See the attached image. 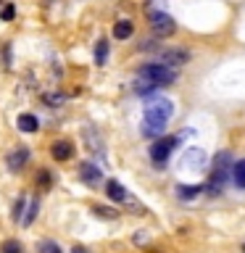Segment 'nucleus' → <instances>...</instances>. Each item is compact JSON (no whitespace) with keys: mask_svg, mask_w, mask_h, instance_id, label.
I'll list each match as a JSON object with an SVG mask.
<instances>
[{"mask_svg":"<svg viewBox=\"0 0 245 253\" xmlns=\"http://www.w3.org/2000/svg\"><path fill=\"white\" fill-rule=\"evenodd\" d=\"M229 166H232V156L227 153V150H221V153L213 156V164H211V182L205 185V190H211V193H219L221 185L229 179Z\"/></svg>","mask_w":245,"mask_h":253,"instance_id":"1","label":"nucleus"},{"mask_svg":"<svg viewBox=\"0 0 245 253\" xmlns=\"http://www.w3.org/2000/svg\"><path fill=\"white\" fill-rule=\"evenodd\" d=\"M140 77L150 79L156 87H169V84L177 82V71L169 69V66H163V63H148V66H142Z\"/></svg>","mask_w":245,"mask_h":253,"instance_id":"2","label":"nucleus"},{"mask_svg":"<svg viewBox=\"0 0 245 253\" xmlns=\"http://www.w3.org/2000/svg\"><path fill=\"white\" fill-rule=\"evenodd\" d=\"M174 114V103L166 100V98H156V100H148L145 103V119L148 122H158V124H166Z\"/></svg>","mask_w":245,"mask_h":253,"instance_id":"3","label":"nucleus"},{"mask_svg":"<svg viewBox=\"0 0 245 253\" xmlns=\"http://www.w3.org/2000/svg\"><path fill=\"white\" fill-rule=\"evenodd\" d=\"M150 29H153L156 37H171L177 32V21L166 11H158V13H150Z\"/></svg>","mask_w":245,"mask_h":253,"instance_id":"4","label":"nucleus"},{"mask_svg":"<svg viewBox=\"0 0 245 253\" xmlns=\"http://www.w3.org/2000/svg\"><path fill=\"white\" fill-rule=\"evenodd\" d=\"M174 148H177V137H158L153 142V148H150V158L161 166V164H166V158L171 156Z\"/></svg>","mask_w":245,"mask_h":253,"instance_id":"5","label":"nucleus"},{"mask_svg":"<svg viewBox=\"0 0 245 253\" xmlns=\"http://www.w3.org/2000/svg\"><path fill=\"white\" fill-rule=\"evenodd\" d=\"M187 61H190V53L182 50V47H169V50H161V53H158V63H163V66H169V69L185 66Z\"/></svg>","mask_w":245,"mask_h":253,"instance_id":"6","label":"nucleus"},{"mask_svg":"<svg viewBox=\"0 0 245 253\" xmlns=\"http://www.w3.org/2000/svg\"><path fill=\"white\" fill-rule=\"evenodd\" d=\"M27 164H29V148H24V145L13 148L11 153H8V158H5V166H8L13 174H19Z\"/></svg>","mask_w":245,"mask_h":253,"instance_id":"7","label":"nucleus"},{"mask_svg":"<svg viewBox=\"0 0 245 253\" xmlns=\"http://www.w3.org/2000/svg\"><path fill=\"white\" fill-rule=\"evenodd\" d=\"M50 156L55 158V161H69V158H74V145H71L69 140H58L50 145Z\"/></svg>","mask_w":245,"mask_h":253,"instance_id":"8","label":"nucleus"},{"mask_svg":"<svg viewBox=\"0 0 245 253\" xmlns=\"http://www.w3.org/2000/svg\"><path fill=\"white\" fill-rule=\"evenodd\" d=\"M203 161H205V156H203V150H198V148H190L187 153L182 156V166H187V169H193V171L201 169Z\"/></svg>","mask_w":245,"mask_h":253,"instance_id":"9","label":"nucleus"},{"mask_svg":"<svg viewBox=\"0 0 245 253\" xmlns=\"http://www.w3.org/2000/svg\"><path fill=\"white\" fill-rule=\"evenodd\" d=\"M79 177H82V182H87V185H98V182L103 179V171H100L95 164H82Z\"/></svg>","mask_w":245,"mask_h":253,"instance_id":"10","label":"nucleus"},{"mask_svg":"<svg viewBox=\"0 0 245 253\" xmlns=\"http://www.w3.org/2000/svg\"><path fill=\"white\" fill-rule=\"evenodd\" d=\"M106 195L111 198V201H116V203H124V201H129V195H126V190L122 182H116V179H111L108 185H106Z\"/></svg>","mask_w":245,"mask_h":253,"instance_id":"11","label":"nucleus"},{"mask_svg":"<svg viewBox=\"0 0 245 253\" xmlns=\"http://www.w3.org/2000/svg\"><path fill=\"white\" fill-rule=\"evenodd\" d=\"M132 32H134V24H132L129 19H122V21L114 24V37H116V40H129Z\"/></svg>","mask_w":245,"mask_h":253,"instance_id":"12","label":"nucleus"},{"mask_svg":"<svg viewBox=\"0 0 245 253\" xmlns=\"http://www.w3.org/2000/svg\"><path fill=\"white\" fill-rule=\"evenodd\" d=\"M37 209H40V201H37V198H32L29 206L21 211V219H19V221H21V227H29L32 221L37 219Z\"/></svg>","mask_w":245,"mask_h":253,"instance_id":"13","label":"nucleus"},{"mask_svg":"<svg viewBox=\"0 0 245 253\" xmlns=\"http://www.w3.org/2000/svg\"><path fill=\"white\" fill-rule=\"evenodd\" d=\"M16 124H19L21 132H37L40 129V122L35 114H21L19 119H16Z\"/></svg>","mask_w":245,"mask_h":253,"instance_id":"14","label":"nucleus"},{"mask_svg":"<svg viewBox=\"0 0 245 253\" xmlns=\"http://www.w3.org/2000/svg\"><path fill=\"white\" fill-rule=\"evenodd\" d=\"M163 129H166V124H158V122H142V134L145 137H161L163 134Z\"/></svg>","mask_w":245,"mask_h":253,"instance_id":"15","label":"nucleus"},{"mask_svg":"<svg viewBox=\"0 0 245 253\" xmlns=\"http://www.w3.org/2000/svg\"><path fill=\"white\" fill-rule=\"evenodd\" d=\"M108 58V40H98V45H95V63L103 66Z\"/></svg>","mask_w":245,"mask_h":253,"instance_id":"16","label":"nucleus"},{"mask_svg":"<svg viewBox=\"0 0 245 253\" xmlns=\"http://www.w3.org/2000/svg\"><path fill=\"white\" fill-rule=\"evenodd\" d=\"M203 187H198V185H179L177 187V195L182 198V201H193V198L201 193Z\"/></svg>","mask_w":245,"mask_h":253,"instance_id":"17","label":"nucleus"},{"mask_svg":"<svg viewBox=\"0 0 245 253\" xmlns=\"http://www.w3.org/2000/svg\"><path fill=\"white\" fill-rule=\"evenodd\" d=\"M232 179H235V185H237V187H243V190H245V158L235 164V169H232Z\"/></svg>","mask_w":245,"mask_h":253,"instance_id":"18","label":"nucleus"},{"mask_svg":"<svg viewBox=\"0 0 245 253\" xmlns=\"http://www.w3.org/2000/svg\"><path fill=\"white\" fill-rule=\"evenodd\" d=\"M153 90H156V84L150 82V79L137 77V82H134V92H137V95H148V92H153Z\"/></svg>","mask_w":245,"mask_h":253,"instance_id":"19","label":"nucleus"},{"mask_svg":"<svg viewBox=\"0 0 245 253\" xmlns=\"http://www.w3.org/2000/svg\"><path fill=\"white\" fill-rule=\"evenodd\" d=\"M42 103H45V106H63V103H66V95H63V92H45Z\"/></svg>","mask_w":245,"mask_h":253,"instance_id":"20","label":"nucleus"},{"mask_svg":"<svg viewBox=\"0 0 245 253\" xmlns=\"http://www.w3.org/2000/svg\"><path fill=\"white\" fill-rule=\"evenodd\" d=\"M0 253H24V245L11 237V240H3V243H0Z\"/></svg>","mask_w":245,"mask_h":253,"instance_id":"21","label":"nucleus"},{"mask_svg":"<svg viewBox=\"0 0 245 253\" xmlns=\"http://www.w3.org/2000/svg\"><path fill=\"white\" fill-rule=\"evenodd\" d=\"M37 253H63V251L53 240H40L37 243Z\"/></svg>","mask_w":245,"mask_h":253,"instance_id":"22","label":"nucleus"},{"mask_svg":"<svg viewBox=\"0 0 245 253\" xmlns=\"http://www.w3.org/2000/svg\"><path fill=\"white\" fill-rule=\"evenodd\" d=\"M92 213L100 219H116V211L108 209V206H92Z\"/></svg>","mask_w":245,"mask_h":253,"instance_id":"23","label":"nucleus"},{"mask_svg":"<svg viewBox=\"0 0 245 253\" xmlns=\"http://www.w3.org/2000/svg\"><path fill=\"white\" fill-rule=\"evenodd\" d=\"M50 185H53L50 174H47V169H42V171L37 174V187H40V190H42V193H45V190H50Z\"/></svg>","mask_w":245,"mask_h":253,"instance_id":"24","label":"nucleus"},{"mask_svg":"<svg viewBox=\"0 0 245 253\" xmlns=\"http://www.w3.org/2000/svg\"><path fill=\"white\" fill-rule=\"evenodd\" d=\"M24 206H27V201H24V198H19V201H16V206H13V219H16V221L21 219V211H24Z\"/></svg>","mask_w":245,"mask_h":253,"instance_id":"25","label":"nucleus"},{"mask_svg":"<svg viewBox=\"0 0 245 253\" xmlns=\"http://www.w3.org/2000/svg\"><path fill=\"white\" fill-rule=\"evenodd\" d=\"M13 13H16V8H13V5H5V8H3V13H0V16H3L5 21H11V19H13Z\"/></svg>","mask_w":245,"mask_h":253,"instance_id":"26","label":"nucleus"},{"mask_svg":"<svg viewBox=\"0 0 245 253\" xmlns=\"http://www.w3.org/2000/svg\"><path fill=\"white\" fill-rule=\"evenodd\" d=\"M71 253H92V251L84 248V245H74V248H71Z\"/></svg>","mask_w":245,"mask_h":253,"instance_id":"27","label":"nucleus"},{"mask_svg":"<svg viewBox=\"0 0 245 253\" xmlns=\"http://www.w3.org/2000/svg\"><path fill=\"white\" fill-rule=\"evenodd\" d=\"M243 251H245V248H243Z\"/></svg>","mask_w":245,"mask_h":253,"instance_id":"28","label":"nucleus"}]
</instances>
